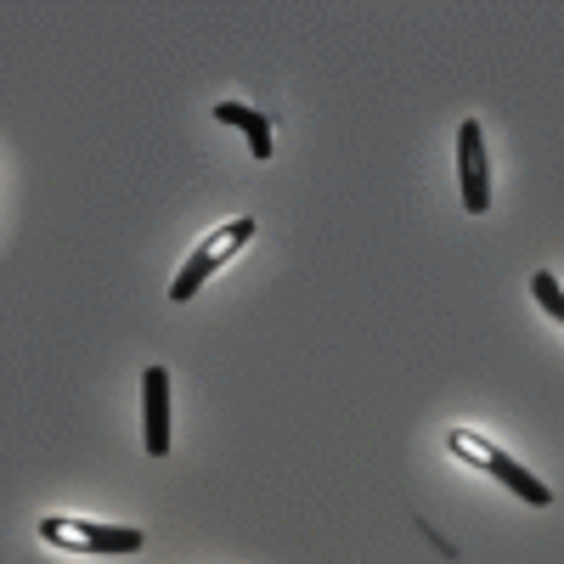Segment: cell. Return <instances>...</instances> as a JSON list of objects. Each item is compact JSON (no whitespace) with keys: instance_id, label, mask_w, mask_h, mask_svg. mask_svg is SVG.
<instances>
[{"instance_id":"6","label":"cell","mask_w":564,"mask_h":564,"mask_svg":"<svg viewBox=\"0 0 564 564\" xmlns=\"http://www.w3.org/2000/svg\"><path fill=\"white\" fill-rule=\"evenodd\" d=\"M215 119H220V124H238V130L249 135V153H254V159H271V153H276L271 119H265L260 108H249V102H215Z\"/></svg>"},{"instance_id":"4","label":"cell","mask_w":564,"mask_h":564,"mask_svg":"<svg viewBox=\"0 0 564 564\" xmlns=\"http://www.w3.org/2000/svg\"><path fill=\"white\" fill-rule=\"evenodd\" d=\"M457 186H463V209L468 215L491 209V159H486L480 119H463V130H457Z\"/></svg>"},{"instance_id":"2","label":"cell","mask_w":564,"mask_h":564,"mask_svg":"<svg viewBox=\"0 0 564 564\" xmlns=\"http://www.w3.org/2000/svg\"><path fill=\"white\" fill-rule=\"evenodd\" d=\"M446 452H452V457H463V463H475V468H486L491 480H502L513 497L531 502V508H547V502H553V491L531 475V468H525L520 457H508L497 441H486L480 430H452V435H446Z\"/></svg>"},{"instance_id":"7","label":"cell","mask_w":564,"mask_h":564,"mask_svg":"<svg viewBox=\"0 0 564 564\" xmlns=\"http://www.w3.org/2000/svg\"><path fill=\"white\" fill-rule=\"evenodd\" d=\"M531 300H536V305H542L558 327H564V289L553 282V271H536V276H531Z\"/></svg>"},{"instance_id":"1","label":"cell","mask_w":564,"mask_h":564,"mask_svg":"<svg viewBox=\"0 0 564 564\" xmlns=\"http://www.w3.org/2000/svg\"><path fill=\"white\" fill-rule=\"evenodd\" d=\"M254 215H238V220H226V226H215L209 231V238L193 249V254H186L181 260V271H175V282H170V305H186V300H193L198 289H204V282L215 276V271H226L231 260H238V249L254 238Z\"/></svg>"},{"instance_id":"3","label":"cell","mask_w":564,"mask_h":564,"mask_svg":"<svg viewBox=\"0 0 564 564\" xmlns=\"http://www.w3.org/2000/svg\"><path fill=\"white\" fill-rule=\"evenodd\" d=\"M40 542L63 547V553H90V558H113V553H141L148 531L135 525H97V520H68V513H45L40 520Z\"/></svg>"},{"instance_id":"5","label":"cell","mask_w":564,"mask_h":564,"mask_svg":"<svg viewBox=\"0 0 564 564\" xmlns=\"http://www.w3.org/2000/svg\"><path fill=\"white\" fill-rule=\"evenodd\" d=\"M141 441H148V457L170 452V367L141 372Z\"/></svg>"}]
</instances>
